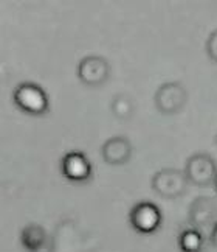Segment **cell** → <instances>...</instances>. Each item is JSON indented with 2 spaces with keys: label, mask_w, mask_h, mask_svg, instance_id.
Segmentation results:
<instances>
[{
  "label": "cell",
  "mask_w": 217,
  "mask_h": 252,
  "mask_svg": "<svg viewBox=\"0 0 217 252\" xmlns=\"http://www.w3.org/2000/svg\"><path fill=\"white\" fill-rule=\"evenodd\" d=\"M14 103L17 108L29 115H44L50 109V101H48L47 92L36 83H22L19 84L13 94Z\"/></svg>",
  "instance_id": "cell-1"
},
{
  "label": "cell",
  "mask_w": 217,
  "mask_h": 252,
  "mask_svg": "<svg viewBox=\"0 0 217 252\" xmlns=\"http://www.w3.org/2000/svg\"><path fill=\"white\" fill-rule=\"evenodd\" d=\"M188 178L185 171L175 168H163L152 176V189L159 196L164 199L180 198L188 189Z\"/></svg>",
  "instance_id": "cell-2"
},
{
  "label": "cell",
  "mask_w": 217,
  "mask_h": 252,
  "mask_svg": "<svg viewBox=\"0 0 217 252\" xmlns=\"http://www.w3.org/2000/svg\"><path fill=\"white\" fill-rule=\"evenodd\" d=\"M185 174L194 186L206 187L217 179V163L206 153H197L186 162Z\"/></svg>",
  "instance_id": "cell-3"
},
{
  "label": "cell",
  "mask_w": 217,
  "mask_h": 252,
  "mask_svg": "<svg viewBox=\"0 0 217 252\" xmlns=\"http://www.w3.org/2000/svg\"><path fill=\"white\" fill-rule=\"evenodd\" d=\"M162 210L157 207L154 202L141 201L135 204L129 213L131 226L138 234H154V232L162 226Z\"/></svg>",
  "instance_id": "cell-4"
},
{
  "label": "cell",
  "mask_w": 217,
  "mask_h": 252,
  "mask_svg": "<svg viewBox=\"0 0 217 252\" xmlns=\"http://www.w3.org/2000/svg\"><path fill=\"white\" fill-rule=\"evenodd\" d=\"M155 106L160 112L166 115H172L180 112L186 100H188V92L180 83H164L155 92Z\"/></svg>",
  "instance_id": "cell-5"
},
{
  "label": "cell",
  "mask_w": 217,
  "mask_h": 252,
  "mask_svg": "<svg viewBox=\"0 0 217 252\" xmlns=\"http://www.w3.org/2000/svg\"><path fill=\"white\" fill-rule=\"evenodd\" d=\"M110 75V64L103 56H85L78 65V76L87 86H101Z\"/></svg>",
  "instance_id": "cell-6"
},
{
  "label": "cell",
  "mask_w": 217,
  "mask_h": 252,
  "mask_svg": "<svg viewBox=\"0 0 217 252\" xmlns=\"http://www.w3.org/2000/svg\"><path fill=\"white\" fill-rule=\"evenodd\" d=\"M62 174L72 182H87L92 178V163L84 153L70 151L62 158Z\"/></svg>",
  "instance_id": "cell-7"
},
{
  "label": "cell",
  "mask_w": 217,
  "mask_h": 252,
  "mask_svg": "<svg viewBox=\"0 0 217 252\" xmlns=\"http://www.w3.org/2000/svg\"><path fill=\"white\" fill-rule=\"evenodd\" d=\"M217 218V204L216 201L210 196H200L192 201L190 209V222L194 229L202 230L208 226L216 224Z\"/></svg>",
  "instance_id": "cell-8"
},
{
  "label": "cell",
  "mask_w": 217,
  "mask_h": 252,
  "mask_svg": "<svg viewBox=\"0 0 217 252\" xmlns=\"http://www.w3.org/2000/svg\"><path fill=\"white\" fill-rule=\"evenodd\" d=\"M132 143L127 137L123 135H116V137L108 139L103 145V159L106 163H110V165H123V163L129 162L132 158Z\"/></svg>",
  "instance_id": "cell-9"
},
{
  "label": "cell",
  "mask_w": 217,
  "mask_h": 252,
  "mask_svg": "<svg viewBox=\"0 0 217 252\" xmlns=\"http://www.w3.org/2000/svg\"><path fill=\"white\" fill-rule=\"evenodd\" d=\"M21 241L28 252H39L47 245V230L39 224H28L22 229Z\"/></svg>",
  "instance_id": "cell-10"
},
{
  "label": "cell",
  "mask_w": 217,
  "mask_h": 252,
  "mask_svg": "<svg viewBox=\"0 0 217 252\" xmlns=\"http://www.w3.org/2000/svg\"><path fill=\"white\" fill-rule=\"evenodd\" d=\"M179 248L183 252H200L203 248V235L197 229H185L179 235Z\"/></svg>",
  "instance_id": "cell-11"
},
{
  "label": "cell",
  "mask_w": 217,
  "mask_h": 252,
  "mask_svg": "<svg viewBox=\"0 0 217 252\" xmlns=\"http://www.w3.org/2000/svg\"><path fill=\"white\" fill-rule=\"evenodd\" d=\"M110 108H112V112H113L115 117L118 120H123V122L129 120L135 112L134 101L127 95H123V94H118L115 96V98L112 100Z\"/></svg>",
  "instance_id": "cell-12"
},
{
  "label": "cell",
  "mask_w": 217,
  "mask_h": 252,
  "mask_svg": "<svg viewBox=\"0 0 217 252\" xmlns=\"http://www.w3.org/2000/svg\"><path fill=\"white\" fill-rule=\"evenodd\" d=\"M206 53L214 63H217V30H214L206 41Z\"/></svg>",
  "instance_id": "cell-13"
},
{
  "label": "cell",
  "mask_w": 217,
  "mask_h": 252,
  "mask_svg": "<svg viewBox=\"0 0 217 252\" xmlns=\"http://www.w3.org/2000/svg\"><path fill=\"white\" fill-rule=\"evenodd\" d=\"M210 241H211V245L217 248V222L211 227V234H210Z\"/></svg>",
  "instance_id": "cell-14"
},
{
  "label": "cell",
  "mask_w": 217,
  "mask_h": 252,
  "mask_svg": "<svg viewBox=\"0 0 217 252\" xmlns=\"http://www.w3.org/2000/svg\"><path fill=\"white\" fill-rule=\"evenodd\" d=\"M216 190H217V179H216Z\"/></svg>",
  "instance_id": "cell-15"
}]
</instances>
